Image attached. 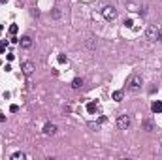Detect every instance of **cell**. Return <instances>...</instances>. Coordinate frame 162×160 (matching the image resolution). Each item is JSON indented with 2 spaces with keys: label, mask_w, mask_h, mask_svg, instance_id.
<instances>
[{
  "label": "cell",
  "mask_w": 162,
  "mask_h": 160,
  "mask_svg": "<svg viewBox=\"0 0 162 160\" xmlns=\"http://www.w3.org/2000/svg\"><path fill=\"white\" fill-rule=\"evenodd\" d=\"M143 81H142V75L139 74H130L128 77H126V89L130 90V92H138L139 89H142Z\"/></svg>",
  "instance_id": "cell-1"
},
{
  "label": "cell",
  "mask_w": 162,
  "mask_h": 160,
  "mask_svg": "<svg viewBox=\"0 0 162 160\" xmlns=\"http://www.w3.org/2000/svg\"><path fill=\"white\" fill-rule=\"evenodd\" d=\"M145 38L149 41H162V29H158L157 25H149L145 29Z\"/></svg>",
  "instance_id": "cell-2"
},
{
  "label": "cell",
  "mask_w": 162,
  "mask_h": 160,
  "mask_svg": "<svg viewBox=\"0 0 162 160\" xmlns=\"http://www.w3.org/2000/svg\"><path fill=\"white\" fill-rule=\"evenodd\" d=\"M102 15L105 21H115L117 19V10L113 8V6H104L102 8Z\"/></svg>",
  "instance_id": "cell-3"
},
{
  "label": "cell",
  "mask_w": 162,
  "mask_h": 160,
  "mask_svg": "<svg viewBox=\"0 0 162 160\" xmlns=\"http://www.w3.org/2000/svg\"><path fill=\"white\" fill-rule=\"evenodd\" d=\"M130 124H132L130 115H121V117L117 119V128H119V130H126V128H130Z\"/></svg>",
  "instance_id": "cell-4"
},
{
  "label": "cell",
  "mask_w": 162,
  "mask_h": 160,
  "mask_svg": "<svg viewBox=\"0 0 162 160\" xmlns=\"http://www.w3.org/2000/svg\"><path fill=\"white\" fill-rule=\"evenodd\" d=\"M21 70H23V74L26 75V77H30V75L34 74V70H36V68H34V64H32V62H29V60H26V62H23V64H21Z\"/></svg>",
  "instance_id": "cell-5"
},
{
  "label": "cell",
  "mask_w": 162,
  "mask_h": 160,
  "mask_svg": "<svg viewBox=\"0 0 162 160\" xmlns=\"http://www.w3.org/2000/svg\"><path fill=\"white\" fill-rule=\"evenodd\" d=\"M44 134H45V136H55V134H57V124L47 122L45 126H44Z\"/></svg>",
  "instance_id": "cell-6"
},
{
  "label": "cell",
  "mask_w": 162,
  "mask_h": 160,
  "mask_svg": "<svg viewBox=\"0 0 162 160\" xmlns=\"http://www.w3.org/2000/svg\"><path fill=\"white\" fill-rule=\"evenodd\" d=\"M19 44H21L23 49H30V47H32V38L30 36H23V38L19 40Z\"/></svg>",
  "instance_id": "cell-7"
},
{
  "label": "cell",
  "mask_w": 162,
  "mask_h": 160,
  "mask_svg": "<svg viewBox=\"0 0 162 160\" xmlns=\"http://www.w3.org/2000/svg\"><path fill=\"white\" fill-rule=\"evenodd\" d=\"M151 109H153V113H162V102H160V100H157V102H153V106H151Z\"/></svg>",
  "instance_id": "cell-8"
},
{
  "label": "cell",
  "mask_w": 162,
  "mask_h": 160,
  "mask_svg": "<svg viewBox=\"0 0 162 160\" xmlns=\"http://www.w3.org/2000/svg\"><path fill=\"white\" fill-rule=\"evenodd\" d=\"M87 111H89V113H96V111H98V104L96 102H89L87 104Z\"/></svg>",
  "instance_id": "cell-9"
},
{
  "label": "cell",
  "mask_w": 162,
  "mask_h": 160,
  "mask_svg": "<svg viewBox=\"0 0 162 160\" xmlns=\"http://www.w3.org/2000/svg\"><path fill=\"white\" fill-rule=\"evenodd\" d=\"M142 124H143V128H145L147 132H153V130H154V124H153V122H151L149 119H145V121H143Z\"/></svg>",
  "instance_id": "cell-10"
},
{
  "label": "cell",
  "mask_w": 162,
  "mask_h": 160,
  "mask_svg": "<svg viewBox=\"0 0 162 160\" xmlns=\"http://www.w3.org/2000/svg\"><path fill=\"white\" fill-rule=\"evenodd\" d=\"M51 17H53V19H60V17H62L60 8H53V10H51Z\"/></svg>",
  "instance_id": "cell-11"
},
{
  "label": "cell",
  "mask_w": 162,
  "mask_h": 160,
  "mask_svg": "<svg viewBox=\"0 0 162 160\" xmlns=\"http://www.w3.org/2000/svg\"><path fill=\"white\" fill-rule=\"evenodd\" d=\"M81 85H83V79H81V77H75V79L72 81V89H79Z\"/></svg>",
  "instance_id": "cell-12"
},
{
  "label": "cell",
  "mask_w": 162,
  "mask_h": 160,
  "mask_svg": "<svg viewBox=\"0 0 162 160\" xmlns=\"http://www.w3.org/2000/svg\"><path fill=\"white\" fill-rule=\"evenodd\" d=\"M23 158H25V152H21V151H17V152L11 155V160H23Z\"/></svg>",
  "instance_id": "cell-13"
},
{
  "label": "cell",
  "mask_w": 162,
  "mask_h": 160,
  "mask_svg": "<svg viewBox=\"0 0 162 160\" xmlns=\"http://www.w3.org/2000/svg\"><path fill=\"white\" fill-rule=\"evenodd\" d=\"M113 100L115 102H121L123 100V92H121V90H115V92H113Z\"/></svg>",
  "instance_id": "cell-14"
},
{
  "label": "cell",
  "mask_w": 162,
  "mask_h": 160,
  "mask_svg": "<svg viewBox=\"0 0 162 160\" xmlns=\"http://www.w3.org/2000/svg\"><path fill=\"white\" fill-rule=\"evenodd\" d=\"M6 47H8V41H6V40H0V53H4Z\"/></svg>",
  "instance_id": "cell-15"
},
{
  "label": "cell",
  "mask_w": 162,
  "mask_h": 160,
  "mask_svg": "<svg viewBox=\"0 0 162 160\" xmlns=\"http://www.w3.org/2000/svg\"><path fill=\"white\" fill-rule=\"evenodd\" d=\"M30 15H32V17H40V10H38V8H32V10H30Z\"/></svg>",
  "instance_id": "cell-16"
},
{
  "label": "cell",
  "mask_w": 162,
  "mask_h": 160,
  "mask_svg": "<svg viewBox=\"0 0 162 160\" xmlns=\"http://www.w3.org/2000/svg\"><path fill=\"white\" fill-rule=\"evenodd\" d=\"M66 60H68V59H66V55H64V53H60V55H59V62H60V64H64Z\"/></svg>",
  "instance_id": "cell-17"
},
{
  "label": "cell",
  "mask_w": 162,
  "mask_h": 160,
  "mask_svg": "<svg viewBox=\"0 0 162 160\" xmlns=\"http://www.w3.org/2000/svg\"><path fill=\"white\" fill-rule=\"evenodd\" d=\"M87 45L90 47V49H94V45H96V44H94V38H89V41H87Z\"/></svg>",
  "instance_id": "cell-18"
},
{
  "label": "cell",
  "mask_w": 162,
  "mask_h": 160,
  "mask_svg": "<svg viewBox=\"0 0 162 160\" xmlns=\"http://www.w3.org/2000/svg\"><path fill=\"white\" fill-rule=\"evenodd\" d=\"M10 111H11V113H17V111H19V106H15V104H13V106H10Z\"/></svg>",
  "instance_id": "cell-19"
},
{
  "label": "cell",
  "mask_w": 162,
  "mask_h": 160,
  "mask_svg": "<svg viewBox=\"0 0 162 160\" xmlns=\"http://www.w3.org/2000/svg\"><path fill=\"white\" fill-rule=\"evenodd\" d=\"M10 34H17V25H11L10 26Z\"/></svg>",
  "instance_id": "cell-20"
},
{
  "label": "cell",
  "mask_w": 162,
  "mask_h": 160,
  "mask_svg": "<svg viewBox=\"0 0 162 160\" xmlns=\"http://www.w3.org/2000/svg\"><path fill=\"white\" fill-rule=\"evenodd\" d=\"M124 25H126V26H130V29H132V26H134V21H132V19H126V21H124Z\"/></svg>",
  "instance_id": "cell-21"
},
{
  "label": "cell",
  "mask_w": 162,
  "mask_h": 160,
  "mask_svg": "<svg viewBox=\"0 0 162 160\" xmlns=\"http://www.w3.org/2000/svg\"><path fill=\"white\" fill-rule=\"evenodd\" d=\"M6 121V117H4V113H2V111H0V122H4Z\"/></svg>",
  "instance_id": "cell-22"
},
{
  "label": "cell",
  "mask_w": 162,
  "mask_h": 160,
  "mask_svg": "<svg viewBox=\"0 0 162 160\" xmlns=\"http://www.w3.org/2000/svg\"><path fill=\"white\" fill-rule=\"evenodd\" d=\"M0 2H2V4H6V2H8V0H0Z\"/></svg>",
  "instance_id": "cell-23"
},
{
  "label": "cell",
  "mask_w": 162,
  "mask_h": 160,
  "mask_svg": "<svg viewBox=\"0 0 162 160\" xmlns=\"http://www.w3.org/2000/svg\"><path fill=\"white\" fill-rule=\"evenodd\" d=\"M2 29H4V26H2V25H0V32H2Z\"/></svg>",
  "instance_id": "cell-24"
}]
</instances>
